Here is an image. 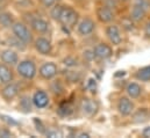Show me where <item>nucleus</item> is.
Wrapping results in <instances>:
<instances>
[{
    "label": "nucleus",
    "mask_w": 150,
    "mask_h": 138,
    "mask_svg": "<svg viewBox=\"0 0 150 138\" xmlns=\"http://www.w3.org/2000/svg\"><path fill=\"white\" fill-rule=\"evenodd\" d=\"M12 30H13V33L15 35V37H18L23 43H30L32 42V34L29 33L28 28L23 23H21V22L13 23Z\"/></svg>",
    "instance_id": "3"
},
{
    "label": "nucleus",
    "mask_w": 150,
    "mask_h": 138,
    "mask_svg": "<svg viewBox=\"0 0 150 138\" xmlns=\"http://www.w3.org/2000/svg\"><path fill=\"white\" fill-rule=\"evenodd\" d=\"M134 4H135V5L141 6L146 12L150 8V1L149 0H135V2H134Z\"/></svg>",
    "instance_id": "26"
},
{
    "label": "nucleus",
    "mask_w": 150,
    "mask_h": 138,
    "mask_svg": "<svg viewBox=\"0 0 150 138\" xmlns=\"http://www.w3.org/2000/svg\"><path fill=\"white\" fill-rule=\"evenodd\" d=\"M40 74L44 79H52L57 74V66L54 63H45L41 66Z\"/></svg>",
    "instance_id": "7"
},
{
    "label": "nucleus",
    "mask_w": 150,
    "mask_h": 138,
    "mask_svg": "<svg viewBox=\"0 0 150 138\" xmlns=\"http://www.w3.org/2000/svg\"><path fill=\"white\" fill-rule=\"evenodd\" d=\"M117 110H119V113L121 115L128 116L134 110V104L128 98H121L119 100V102H117Z\"/></svg>",
    "instance_id": "6"
},
{
    "label": "nucleus",
    "mask_w": 150,
    "mask_h": 138,
    "mask_svg": "<svg viewBox=\"0 0 150 138\" xmlns=\"http://www.w3.org/2000/svg\"><path fill=\"white\" fill-rule=\"evenodd\" d=\"M87 88H90V89H94V88H96V82H94V80H93V79H90V80H88Z\"/></svg>",
    "instance_id": "33"
},
{
    "label": "nucleus",
    "mask_w": 150,
    "mask_h": 138,
    "mask_svg": "<svg viewBox=\"0 0 150 138\" xmlns=\"http://www.w3.org/2000/svg\"><path fill=\"white\" fill-rule=\"evenodd\" d=\"M41 1H42L43 6H45V7H51L56 2V0H41Z\"/></svg>",
    "instance_id": "30"
},
{
    "label": "nucleus",
    "mask_w": 150,
    "mask_h": 138,
    "mask_svg": "<svg viewBox=\"0 0 150 138\" xmlns=\"http://www.w3.org/2000/svg\"><path fill=\"white\" fill-rule=\"evenodd\" d=\"M58 21L67 27H74L78 21V14L71 7H63Z\"/></svg>",
    "instance_id": "1"
},
{
    "label": "nucleus",
    "mask_w": 150,
    "mask_h": 138,
    "mask_svg": "<svg viewBox=\"0 0 150 138\" xmlns=\"http://www.w3.org/2000/svg\"><path fill=\"white\" fill-rule=\"evenodd\" d=\"M136 78L142 81H150V66H146L139 70L136 73Z\"/></svg>",
    "instance_id": "20"
},
{
    "label": "nucleus",
    "mask_w": 150,
    "mask_h": 138,
    "mask_svg": "<svg viewBox=\"0 0 150 138\" xmlns=\"http://www.w3.org/2000/svg\"><path fill=\"white\" fill-rule=\"evenodd\" d=\"M97 16H98V19H99L101 22L107 23V22H111L113 20L114 14H113L112 9H111L110 7H107V6H101V7H99L98 11H97Z\"/></svg>",
    "instance_id": "9"
},
{
    "label": "nucleus",
    "mask_w": 150,
    "mask_h": 138,
    "mask_svg": "<svg viewBox=\"0 0 150 138\" xmlns=\"http://www.w3.org/2000/svg\"><path fill=\"white\" fill-rule=\"evenodd\" d=\"M81 110H83V113H84L85 115L92 116V115L96 114V111H97V104L93 102L92 100L86 99V100H84V101L81 102Z\"/></svg>",
    "instance_id": "14"
},
{
    "label": "nucleus",
    "mask_w": 150,
    "mask_h": 138,
    "mask_svg": "<svg viewBox=\"0 0 150 138\" xmlns=\"http://www.w3.org/2000/svg\"><path fill=\"white\" fill-rule=\"evenodd\" d=\"M12 79H13L12 71L6 65L0 64V81L4 82V84H8V82L12 81Z\"/></svg>",
    "instance_id": "17"
},
{
    "label": "nucleus",
    "mask_w": 150,
    "mask_h": 138,
    "mask_svg": "<svg viewBox=\"0 0 150 138\" xmlns=\"http://www.w3.org/2000/svg\"><path fill=\"white\" fill-rule=\"evenodd\" d=\"M19 94V87L15 84H7L2 89H1V96L6 100V101H11L13 100L16 95Z\"/></svg>",
    "instance_id": "5"
},
{
    "label": "nucleus",
    "mask_w": 150,
    "mask_h": 138,
    "mask_svg": "<svg viewBox=\"0 0 150 138\" xmlns=\"http://www.w3.org/2000/svg\"><path fill=\"white\" fill-rule=\"evenodd\" d=\"M30 25H32V28L36 33H45L48 30V28H49L48 22L42 20V19H34Z\"/></svg>",
    "instance_id": "15"
},
{
    "label": "nucleus",
    "mask_w": 150,
    "mask_h": 138,
    "mask_svg": "<svg viewBox=\"0 0 150 138\" xmlns=\"http://www.w3.org/2000/svg\"><path fill=\"white\" fill-rule=\"evenodd\" d=\"M18 73L25 79H33L36 74V66L32 61H22L18 65Z\"/></svg>",
    "instance_id": "2"
},
{
    "label": "nucleus",
    "mask_w": 150,
    "mask_h": 138,
    "mask_svg": "<svg viewBox=\"0 0 150 138\" xmlns=\"http://www.w3.org/2000/svg\"><path fill=\"white\" fill-rule=\"evenodd\" d=\"M0 25L4 27L13 26V18L9 13H0Z\"/></svg>",
    "instance_id": "21"
},
{
    "label": "nucleus",
    "mask_w": 150,
    "mask_h": 138,
    "mask_svg": "<svg viewBox=\"0 0 150 138\" xmlns=\"http://www.w3.org/2000/svg\"><path fill=\"white\" fill-rule=\"evenodd\" d=\"M125 71H117V73H115V77H121V75H125Z\"/></svg>",
    "instance_id": "36"
},
{
    "label": "nucleus",
    "mask_w": 150,
    "mask_h": 138,
    "mask_svg": "<svg viewBox=\"0 0 150 138\" xmlns=\"http://www.w3.org/2000/svg\"><path fill=\"white\" fill-rule=\"evenodd\" d=\"M64 64L68 65V66H76L78 63H77V59L71 58V57H68V58L64 59Z\"/></svg>",
    "instance_id": "27"
},
{
    "label": "nucleus",
    "mask_w": 150,
    "mask_h": 138,
    "mask_svg": "<svg viewBox=\"0 0 150 138\" xmlns=\"http://www.w3.org/2000/svg\"><path fill=\"white\" fill-rule=\"evenodd\" d=\"M144 15H146V11L141 6L134 4V7H133L132 13H130L132 20H134V21H141L144 18Z\"/></svg>",
    "instance_id": "19"
},
{
    "label": "nucleus",
    "mask_w": 150,
    "mask_h": 138,
    "mask_svg": "<svg viewBox=\"0 0 150 138\" xmlns=\"http://www.w3.org/2000/svg\"><path fill=\"white\" fill-rule=\"evenodd\" d=\"M0 118H1L5 123H7L8 125H19V122H16L13 117H9V116H7V115H0Z\"/></svg>",
    "instance_id": "25"
},
{
    "label": "nucleus",
    "mask_w": 150,
    "mask_h": 138,
    "mask_svg": "<svg viewBox=\"0 0 150 138\" xmlns=\"http://www.w3.org/2000/svg\"><path fill=\"white\" fill-rule=\"evenodd\" d=\"M35 48H36V50L38 52L42 54V55H49L51 52V49H52L50 41H48L44 37H38V39L35 41Z\"/></svg>",
    "instance_id": "8"
},
{
    "label": "nucleus",
    "mask_w": 150,
    "mask_h": 138,
    "mask_svg": "<svg viewBox=\"0 0 150 138\" xmlns=\"http://www.w3.org/2000/svg\"><path fill=\"white\" fill-rule=\"evenodd\" d=\"M94 27H96V25L91 19H84L78 26V32L80 35L85 36V35L91 34L94 30Z\"/></svg>",
    "instance_id": "13"
},
{
    "label": "nucleus",
    "mask_w": 150,
    "mask_h": 138,
    "mask_svg": "<svg viewBox=\"0 0 150 138\" xmlns=\"http://www.w3.org/2000/svg\"><path fill=\"white\" fill-rule=\"evenodd\" d=\"M0 137H4V138L12 137V134H11V131H8L7 129H2V130L0 131Z\"/></svg>",
    "instance_id": "29"
},
{
    "label": "nucleus",
    "mask_w": 150,
    "mask_h": 138,
    "mask_svg": "<svg viewBox=\"0 0 150 138\" xmlns=\"http://www.w3.org/2000/svg\"><path fill=\"white\" fill-rule=\"evenodd\" d=\"M45 135L48 136V137H58V136H61V134L58 132V131H45Z\"/></svg>",
    "instance_id": "31"
},
{
    "label": "nucleus",
    "mask_w": 150,
    "mask_h": 138,
    "mask_svg": "<svg viewBox=\"0 0 150 138\" xmlns=\"http://www.w3.org/2000/svg\"><path fill=\"white\" fill-rule=\"evenodd\" d=\"M144 35L150 38V22H148L147 25H146V27H144Z\"/></svg>",
    "instance_id": "32"
},
{
    "label": "nucleus",
    "mask_w": 150,
    "mask_h": 138,
    "mask_svg": "<svg viewBox=\"0 0 150 138\" xmlns=\"http://www.w3.org/2000/svg\"><path fill=\"white\" fill-rule=\"evenodd\" d=\"M58 113L62 115V116H69L71 113H72V107L70 104H63L59 106L58 108Z\"/></svg>",
    "instance_id": "23"
},
{
    "label": "nucleus",
    "mask_w": 150,
    "mask_h": 138,
    "mask_svg": "<svg viewBox=\"0 0 150 138\" xmlns=\"http://www.w3.org/2000/svg\"><path fill=\"white\" fill-rule=\"evenodd\" d=\"M142 135H143V137H150V127H148V128H144V129H143Z\"/></svg>",
    "instance_id": "34"
},
{
    "label": "nucleus",
    "mask_w": 150,
    "mask_h": 138,
    "mask_svg": "<svg viewBox=\"0 0 150 138\" xmlns=\"http://www.w3.org/2000/svg\"><path fill=\"white\" fill-rule=\"evenodd\" d=\"M33 104H35L38 108H44L49 104V98L48 94L43 91H38L34 96H33Z\"/></svg>",
    "instance_id": "11"
},
{
    "label": "nucleus",
    "mask_w": 150,
    "mask_h": 138,
    "mask_svg": "<svg viewBox=\"0 0 150 138\" xmlns=\"http://www.w3.org/2000/svg\"><path fill=\"white\" fill-rule=\"evenodd\" d=\"M32 102H33V100L29 96H22L20 100V108L25 113H29L32 110Z\"/></svg>",
    "instance_id": "22"
},
{
    "label": "nucleus",
    "mask_w": 150,
    "mask_h": 138,
    "mask_svg": "<svg viewBox=\"0 0 150 138\" xmlns=\"http://www.w3.org/2000/svg\"><path fill=\"white\" fill-rule=\"evenodd\" d=\"M78 138H90V135L83 132V134H79V135H78Z\"/></svg>",
    "instance_id": "35"
},
{
    "label": "nucleus",
    "mask_w": 150,
    "mask_h": 138,
    "mask_svg": "<svg viewBox=\"0 0 150 138\" xmlns=\"http://www.w3.org/2000/svg\"><path fill=\"white\" fill-rule=\"evenodd\" d=\"M2 1H4V0H0V5H1V4H2Z\"/></svg>",
    "instance_id": "37"
},
{
    "label": "nucleus",
    "mask_w": 150,
    "mask_h": 138,
    "mask_svg": "<svg viewBox=\"0 0 150 138\" xmlns=\"http://www.w3.org/2000/svg\"><path fill=\"white\" fill-rule=\"evenodd\" d=\"M149 117H150L149 111H148L146 108H142V109H139V110L133 115V122H134V123H143V122H146Z\"/></svg>",
    "instance_id": "16"
},
{
    "label": "nucleus",
    "mask_w": 150,
    "mask_h": 138,
    "mask_svg": "<svg viewBox=\"0 0 150 138\" xmlns=\"http://www.w3.org/2000/svg\"><path fill=\"white\" fill-rule=\"evenodd\" d=\"M34 122H35V124H36V127H38L36 129H38V131H40V132H42V134H45V129H44V127L42 125V123L38 121V118H35V120H34Z\"/></svg>",
    "instance_id": "28"
},
{
    "label": "nucleus",
    "mask_w": 150,
    "mask_h": 138,
    "mask_svg": "<svg viewBox=\"0 0 150 138\" xmlns=\"http://www.w3.org/2000/svg\"><path fill=\"white\" fill-rule=\"evenodd\" d=\"M62 9H63V6H59V5H57V6L52 7V9H51V12H50V15L52 16V19L58 20V19H59V16H61Z\"/></svg>",
    "instance_id": "24"
},
{
    "label": "nucleus",
    "mask_w": 150,
    "mask_h": 138,
    "mask_svg": "<svg viewBox=\"0 0 150 138\" xmlns=\"http://www.w3.org/2000/svg\"><path fill=\"white\" fill-rule=\"evenodd\" d=\"M93 52H94V56L97 58H99V59H107L113 55L112 48L110 45H107V44H104V43L98 44L94 48Z\"/></svg>",
    "instance_id": "4"
},
{
    "label": "nucleus",
    "mask_w": 150,
    "mask_h": 138,
    "mask_svg": "<svg viewBox=\"0 0 150 138\" xmlns=\"http://www.w3.org/2000/svg\"><path fill=\"white\" fill-rule=\"evenodd\" d=\"M149 114H150V113H149Z\"/></svg>",
    "instance_id": "38"
},
{
    "label": "nucleus",
    "mask_w": 150,
    "mask_h": 138,
    "mask_svg": "<svg viewBox=\"0 0 150 138\" xmlns=\"http://www.w3.org/2000/svg\"><path fill=\"white\" fill-rule=\"evenodd\" d=\"M106 35H107L108 39L111 41V43H113L114 45H119L122 41L120 30L116 26H108L106 29Z\"/></svg>",
    "instance_id": "10"
},
{
    "label": "nucleus",
    "mask_w": 150,
    "mask_h": 138,
    "mask_svg": "<svg viewBox=\"0 0 150 138\" xmlns=\"http://www.w3.org/2000/svg\"><path fill=\"white\" fill-rule=\"evenodd\" d=\"M126 91H127V94L129 95V98H132V99L139 98V96L141 95V92H142L141 86L137 85V84H135V82L129 84V85L127 86V89H126Z\"/></svg>",
    "instance_id": "18"
},
{
    "label": "nucleus",
    "mask_w": 150,
    "mask_h": 138,
    "mask_svg": "<svg viewBox=\"0 0 150 138\" xmlns=\"http://www.w3.org/2000/svg\"><path fill=\"white\" fill-rule=\"evenodd\" d=\"M1 61L8 65H15L19 61V57L15 51L8 49V50H4L1 52Z\"/></svg>",
    "instance_id": "12"
}]
</instances>
